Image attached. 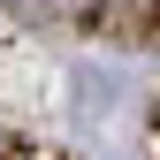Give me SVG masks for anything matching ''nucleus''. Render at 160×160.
Returning <instances> with one entry per match:
<instances>
[{
	"label": "nucleus",
	"instance_id": "nucleus-2",
	"mask_svg": "<svg viewBox=\"0 0 160 160\" xmlns=\"http://www.w3.org/2000/svg\"><path fill=\"white\" fill-rule=\"evenodd\" d=\"M8 152H15V145H8V137H0V160H8Z\"/></svg>",
	"mask_w": 160,
	"mask_h": 160
},
{
	"label": "nucleus",
	"instance_id": "nucleus-1",
	"mask_svg": "<svg viewBox=\"0 0 160 160\" xmlns=\"http://www.w3.org/2000/svg\"><path fill=\"white\" fill-rule=\"evenodd\" d=\"M15 15H46V23H69V15H99V0H8Z\"/></svg>",
	"mask_w": 160,
	"mask_h": 160
}]
</instances>
